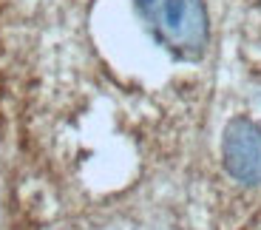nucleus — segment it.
<instances>
[{
	"label": "nucleus",
	"mask_w": 261,
	"mask_h": 230,
	"mask_svg": "<svg viewBox=\"0 0 261 230\" xmlns=\"http://www.w3.org/2000/svg\"><path fill=\"white\" fill-rule=\"evenodd\" d=\"M150 34L179 60H199L207 48L210 23L202 0H134Z\"/></svg>",
	"instance_id": "f257e3e1"
},
{
	"label": "nucleus",
	"mask_w": 261,
	"mask_h": 230,
	"mask_svg": "<svg viewBox=\"0 0 261 230\" xmlns=\"http://www.w3.org/2000/svg\"><path fill=\"white\" fill-rule=\"evenodd\" d=\"M224 165L244 185H261V125L239 117L224 128Z\"/></svg>",
	"instance_id": "f03ea898"
}]
</instances>
